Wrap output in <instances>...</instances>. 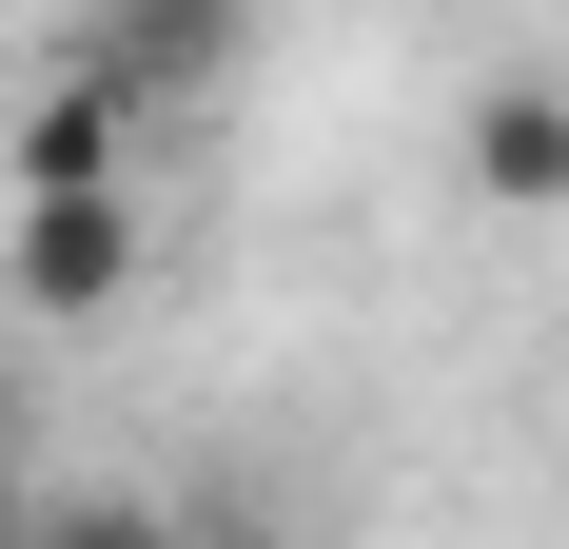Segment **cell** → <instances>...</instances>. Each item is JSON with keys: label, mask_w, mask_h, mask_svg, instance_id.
I'll return each mask as SVG.
<instances>
[{"label": "cell", "mask_w": 569, "mask_h": 549, "mask_svg": "<svg viewBox=\"0 0 569 549\" xmlns=\"http://www.w3.org/2000/svg\"><path fill=\"white\" fill-rule=\"evenodd\" d=\"M0 295L20 315H118L138 295V197L118 177H0Z\"/></svg>", "instance_id": "obj_1"}, {"label": "cell", "mask_w": 569, "mask_h": 549, "mask_svg": "<svg viewBox=\"0 0 569 549\" xmlns=\"http://www.w3.org/2000/svg\"><path fill=\"white\" fill-rule=\"evenodd\" d=\"M452 158H471L491 217H569V79H471Z\"/></svg>", "instance_id": "obj_2"}, {"label": "cell", "mask_w": 569, "mask_h": 549, "mask_svg": "<svg viewBox=\"0 0 569 549\" xmlns=\"http://www.w3.org/2000/svg\"><path fill=\"white\" fill-rule=\"evenodd\" d=\"M236 40H256V0H118L79 59H99L118 99H217V79H236Z\"/></svg>", "instance_id": "obj_3"}, {"label": "cell", "mask_w": 569, "mask_h": 549, "mask_svg": "<svg viewBox=\"0 0 569 549\" xmlns=\"http://www.w3.org/2000/svg\"><path fill=\"white\" fill-rule=\"evenodd\" d=\"M118 138H138V99H118L99 59H59L40 99H20V158L0 177H118Z\"/></svg>", "instance_id": "obj_4"}]
</instances>
